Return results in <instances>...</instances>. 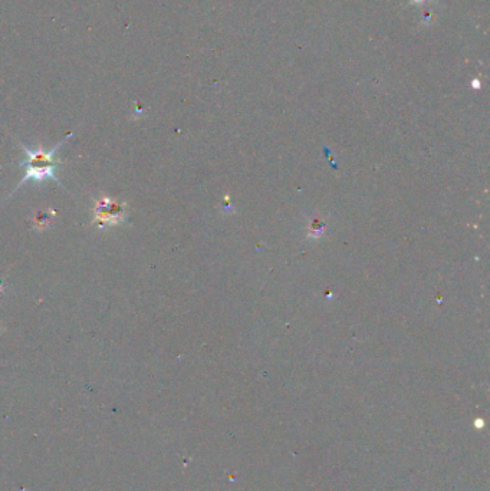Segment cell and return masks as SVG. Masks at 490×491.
I'll list each match as a JSON object with an SVG mask.
<instances>
[{
  "label": "cell",
  "mask_w": 490,
  "mask_h": 491,
  "mask_svg": "<svg viewBox=\"0 0 490 491\" xmlns=\"http://www.w3.org/2000/svg\"><path fill=\"white\" fill-rule=\"evenodd\" d=\"M71 137H72V134H68L65 138L59 144H56L50 151H45L42 147L36 148V149H29L22 142H19L22 151L25 152V160L20 163V165L26 167V172L23 178L17 184L16 190L20 189L25 182H29V181L39 184V182H43L46 180H53L56 181L57 184H61V181L56 177L57 167L61 165V161L56 158V152L59 151V148L65 144L66 139H69Z\"/></svg>",
  "instance_id": "1"
},
{
  "label": "cell",
  "mask_w": 490,
  "mask_h": 491,
  "mask_svg": "<svg viewBox=\"0 0 490 491\" xmlns=\"http://www.w3.org/2000/svg\"><path fill=\"white\" fill-rule=\"evenodd\" d=\"M127 217V205L118 203L112 198L104 197L95 203L94 208V221L101 227H108L118 224Z\"/></svg>",
  "instance_id": "2"
}]
</instances>
